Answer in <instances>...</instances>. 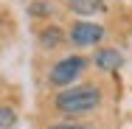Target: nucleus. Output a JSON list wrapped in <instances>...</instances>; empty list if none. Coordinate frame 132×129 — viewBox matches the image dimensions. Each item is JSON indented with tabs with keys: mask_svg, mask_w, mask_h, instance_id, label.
<instances>
[{
	"mask_svg": "<svg viewBox=\"0 0 132 129\" xmlns=\"http://www.w3.org/2000/svg\"><path fill=\"white\" fill-rule=\"evenodd\" d=\"M65 42V31H59V28H42V34H39V45L42 48H59Z\"/></svg>",
	"mask_w": 132,
	"mask_h": 129,
	"instance_id": "obj_6",
	"label": "nucleus"
},
{
	"mask_svg": "<svg viewBox=\"0 0 132 129\" xmlns=\"http://www.w3.org/2000/svg\"><path fill=\"white\" fill-rule=\"evenodd\" d=\"M96 65H98L101 70H118V67L124 65V56L118 51H112V48H107V51L96 53Z\"/></svg>",
	"mask_w": 132,
	"mask_h": 129,
	"instance_id": "obj_4",
	"label": "nucleus"
},
{
	"mask_svg": "<svg viewBox=\"0 0 132 129\" xmlns=\"http://www.w3.org/2000/svg\"><path fill=\"white\" fill-rule=\"evenodd\" d=\"M48 129H87V126H79V124H53Z\"/></svg>",
	"mask_w": 132,
	"mask_h": 129,
	"instance_id": "obj_8",
	"label": "nucleus"
},
{
	"mask_svg": "<svg viewBox=\"0 0 132 129\" xmlns=\"http://www.w3.org/2000/svg\"><path fill=\"white\" fill-rule=\"evenodd\" d=\"M101 104V96L93 84H84V87H70V90H62L56 96V109L65 112V115H84L90 109H96Z\"/></svg>",
	"mask_w": 132,
	"mask_h": 129,
	"instance_id": "obj_1",
	"label": "nucleus"
},
{
	"mask_svg": "<svg viewBox=\"0 0 132 129\" xmlns=\"http://www.w3.org/2000/svg\"><path fill=\"white\" fill-rule=\"evenodd\" d=\"M68 6H70V11H76V14H81V17L96 14V11H101V8H104V3H101V0H68Z\"/></svg>",
	"mask_w": 132,
	"mask_h": 129,
	"instance_id": "obj_5",
	"label": "nucleus"
},
{
	"mask_svg": "<svg viewBox=\"0 0 132 129\" xmlns=\"http://www.w3.org/2000/svg\"><path fill=\"white\" fill-rule=\"evenodd\" d=\"M84 67H87V62H84L81 56H68V59H62V62L53 65V70H51V84L65 87V84H70L73 79L79 76Z\"/></svg>",
	"mask_w": 132,
	"mask_h": 129,
	"instance_id": "obj_2",
	"label": "nucleus"
},
{
	"mask_svg": "<svg viewBox=\"0 0 132 129\" xmlns=\"http://www.w3.org/2000/svg\"><path fill=\"white\" fill-rule=\"evenodd\" d=\"M104 37V28L98 25V23H76L73 31H70V39H73V45H96L98 39Z\"/></svg>",
	"mask_w": 132,
	"mask_h": 129,
	"instance_id": "obj_3",
	"label": "nucleus"
},
{
	"mask_svg": "<svg viewBox=\"0 0 132 129\" xmlns=\"http://www.w3.org/2000/svg\"><path fill=\"white\" fill-rule=\"evenodd\" d=\"M17 124V115H14V109H9V107H0V129H11Z\"/></svg>",
	"mask_w": 132,
	"mask_h": 129,
	"instance_id": "obj_7",
	"label": "nucleus"
}]
</instances>
